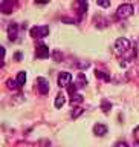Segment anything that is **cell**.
I'll return each mask as SVG.
<instances>
[{
	"mask_svg": "<svg viewBox=\"0 0 139 147\" xmlns=\"http://www.w3.org/2000/svg\"><path fill=\"white\" fill-rule=\"evenodd\" d=\"M118 17H121V18H127V17H130L133 12H135V8H133V5L132 3H124L121 5V6L118 8Z\"/></svg>",
	"mask_w": 139,
	"mask_h": 147,
	"instance_id": "6da1fadb",
	"label": "cell"
},
{
	"mask_svg": "<svg viewBox=\"0 0 139 147\" xmlns=\"http://www.w3.org/2000/svg\"><path fill=\"white\" fill-rule=\"evenodd\" d=\"M115 49H116L118 54L127 52V51L130 49V41H128L126 37H121V38H118L116 41H115Z\"/></svg>",
	"mask_w": 139,
	"mask_h": 147,
	"instance_id": "7a4b0ae2",
	"label": "cell"
},
{
	"mask_svg": "<svg viewBox=\"0 0 139 147\" xmlns=\"http://www.w3.org/2000/svg\"><path fill=\"white\" fill-rule=\"evenodd\" d=\"M48 34H49L48 26H34L31 29V37H35V38H43Z\"/></svg>",
	"mask_w": 139,
	"mask_h": 147,
	"instance_id": "3957f363",
	"label": "cell"
},
{
	"mask_svg": "<svg viewBox=\"0 0 139 147\" xmlns=\"http://www.w3.org/2000/svg\"><path fill=\"white\" fill-rule=\"evenodd\" d=\"M71 81H72V74H69V72H61V74L58 75V86H60V87L71 86Z\"/></svg>",
	"mask_w": 139,
	"mask_h": 147,
	"instance_id": "277c9868",
	"label": "cell"
},
{
	"mask_svg": "<svg viewBox=\"0 0 139 147\" xmlns=\"http://www.w3.org/2000/svg\"><path fill=\"white\" fill-rule=\"evenodd\" d=\"M37 84H38V90L41 92V94H48L49 92V83H48L46 78L38 77L37 78Z\"/></svg>",
	"mask_w": 139,
	"mask_h": 147,
	"instance_id": "5b68a950",
	"label": "cell"
},
{
	"mask_svg": "<svg viewBox=\"0 0 139 147\" xmlns=\"http://www.w3.org/2000/svg\"><path fill=\"white\" fill-rule=\"evenodd\" d=\"M37 58H46V57H49V48L46 45H40L38 46V49H37Z\"/></svg>",
	"mask_w": 139,
	"mask_h": 147,
	"instance_id": "8992f818",
	"label": "cell"
},
{
	"mask_svg": "<svg viewBox=\"0 0 139 147\" xmlns=\"http://www.w3.org/2000/svg\"><path fill=\"white\" fill-rule=\"evenodd\" d=\"M93 133L98 135V136H104L105 133H107V126H104V124H101V123L95 124L93 126Z\"/></svg>",
	"mask_w": 139,
	"mask_h": 147,
	"instance_id": "52a82bcc",
	"label": "cell"
},
{
	"mask_svg": "<svg viewBox=\"0 0 139 147\" xmlns=\"http://www.w3.org/2000/svg\"><path fill=\"white\" fill-rule=\"evenodd\" d=\"M64 104H66V95L61 92V94H58L57 98H55V107H57V109H61Z\"/></svg>",
	"mask_w": 139,
	"mask_h": 147,
	"instance_id": "ba28073f",
	"label": "cell"
},
{
	"mask_svg": "<svg viewBox=\"0 0 139 147\" xmlns=\"http://www.w3.org/2000/svg\"><path fill=\"white\" fill-rule=\"evenodd\" d=\"M17 25L15 23H11L8 28V35H9V40H15V37H17Z\"/></svg>",
	"mask_w": 139,
	"mask_h": 147,
	"instance_id": "9c48e42d",
	"label": "cell"
},
{
	"mask_svg": "<svg viewBox=\"0 0 139 147\" xmlns=\"http://www.w3.org/2000/svg\"><path fill=\"white\" fill-rule=\"evenodd\" d=\"M87 84V78L84 74H78V77H77V81H75V86L77 87H84Z\"/></svg>",
	"mask_w": 139,
	"mask_h": 147,
	"instance_id": "30bf717a",
	"label": "cell"
},
{
	"mask_svg": "<svg viewBox=\"0 0 139 147\" xmlns=\"http://www.w3.org/2000/svg\"><path fill=\"white\" fill-rule=\"evenodd\" d=\"M25 81H26V74L25 72H18L17 74V84L23 86V84H25Z\"/></svg>",
	"mask_w": 139,
	"mask_h": 147,
	"instance_id": "8fae6325",
	"label": "cell"
},
{
	"mask_svg": "<svg viewBox=\"0 0 139 147\" xmlns=\"http://www.w3.org/2000/svg\"><path fill=\"white\" fill-rule=\"evenodd\" d=\"M101 109H103L104 112H109V110L112 109V104H110L107 100H103V101H101Z\"/></svg>",
	"mask_w": 139,
	"mask_h": 147,
	"instance_id": "7c38bea8",
	"label": "cell"
},
{
	"mask_svg": "<svg viewBox=\"0 0 139 147\" xmlns=\"http://www.w3.org/2000/svg\"><path fill=\"white\" fill-rule=\"evenodd\" d=\"M95 75H96V78H103V80H105V81L110 80V77L109 75H104V72H101V71H96Z\"/></svg>",
	"mask_w": 139,
	"mask_h": 147,
	"instance_id": "4fadbf2b",
	"label": "cell"
},
{
	"mask_svg": "<svg viewBox=\"0 0 139 147\" xmlns=\"http://www.w3.org/2000/svg\"><path fill=\"white\" fill-rule=\"evenodd\" d=\"M72 104H77V103H81L83 101V96L81 95H72Z\"/></svg>",
	"mask_w": 139,
	"mask_h": 147,
	"instance_id": "5bb4252c",
	"label": "cell"
},
{
	"mask_svg": "<svg viewBox=\"0 0 139 147\" xmlns=\"http://www.w3.org/2000/svg\"><path fill=\"white\" fill-rule=\"evenodd\" d=\"M83 112H84V110H83L81 107H77V109H75V112H72V118H78Z\"/></svg>",
	"mask_w": 139,
	"mask_h": 147,
	"instance_id": "9a60e30c",
	"label": "cell"
},
{
	"mask_svg": "<svg viewBox=\"0 0 139 147\" xmlns=\"http://www.w3.org/2000/svg\"><path fill=\"white\" fill-rule=\"evenodd\" d=\"M98 6H101V8H109V6H110V2H98Z\"/></svg>",
	"mask_w": 139,
	"mask_h": 147,
	"instance_id": "2e32d148",
	"label": "cell"
},
{
	"mask_svg": "<svg viewBox=\"0 0 139 147\" xmlns=\"http://www.w3.org/2000/svg\"><path fill=\"white\" fill-rule=\"evenodd\" d=\"M118 147H128V146L126 144V142H121V144H118Z\"/></svg>",
	"mask_w": 139,
	"mask_h": 147,
	"instance_id": "e0dca14e",
	"label": "cell"
},
{
	"mask_svg": "<svg viewBox=\"0 0 139 147\" xmlns=\"http://www.w3.org/2000/svg\"><path fill=\"white\" fill-rule=\"evenodd\" d=\"M136 147H139V142H138V144H136Z\"/></svg>",
	"mask_w": 139,
	"mask_h": 147,
	"instance_id": "ac0fdd59",
	"label": "cell"
}]
</instances>
